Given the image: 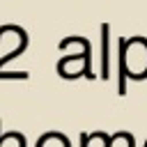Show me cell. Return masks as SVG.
<instances>
[{"mask_svg": "<svg viewBox=\"0 0 147 147\" xmlns=\"http://www.w3.org/2000/svg\"><path fill=\"white\" fill-rule=\"evenodd\" d=\"M117 67L119 83L117 92L126 94V80H145L147 78V37H119L117 39Z\"/></svg>", "mask_w": 147, "mask_h": 147, "instance_id": "obj_1", "label": "cell"}, {"mask_svg": "<svg viewBox=\"0 0 147 147\" xmlns=\"http://www.w3.org/2000/svg\"><path fill=\"white\" fill-rule=\"evenodd\" d=\"M103 80L110 78V25L101 23V74Z\"/></svg>", "mask_w": 147, "mask_h": 147, "instance_id": "obj_2", "label": "cell"}, {"mask_svg": "<svg viewBox=\"0 0 147 147\" xmlns=\"http://www.w3.org/2000/svg\"><path fill=\"white\" fill-rule=\"evenodd\" d=\"M90 142V133H80V147H87Z\"/></svg>", "mask_w": 147, "mask_h": 147, "instance_id": "obj_3", "label": "cell"}, {"mask_svg": "<svg viewBox=\"0 0 147 147\" xmlns=\"http://www.w3.org/2000/svg\"><path fill=\"white\" fill-rule=\"evenodd\" d=\"M0 129H2V124H0ZM5 145V140H2V133H0V147Z\"/></svg>", "mask_w": 147, "mask_h": 147, "instance_id": "obj_4", "label": "cell"}]
</instances>
